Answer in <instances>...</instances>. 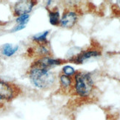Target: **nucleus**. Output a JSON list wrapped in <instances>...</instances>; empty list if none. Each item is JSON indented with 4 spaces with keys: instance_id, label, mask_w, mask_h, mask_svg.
I'll use <instances>...</instances> for the list:
<instances>
[{
    "instance_id": "f257e3e1",
    "label": "nucleus",
    "mask_w": 120,
    "mask_h": 120,
    "mask_svg": "<svg viewBox=\"0 0 120 120\" xmlns=\"http://www.w3.org/2000/svg\"><path fill=\"white\" fill-rule=\"evenodd\" d=\"M29 77L33 84L40 89H49L55 82V75L49 70L30 67Z\"/></svg>"
},
{
    "instance_id": "f03ea898",
    "label": "nucleus",
    "mask_w": 120,
    "mask_h": 120,
    "mask_svg": "<svg viewBox=\"0 0 120 120\" xmlns=\"http://www.w3.org/2000/svg\"><path fill=\"white\" fill-rule=\"evenodd\" d=\"M75 89L78 96L87 97L93 90L94 82L89 73L77 72L75 76Z\"/></svg>"
},
{
    "instance_id": "7ed1b4c3",
    "label": "nucleus",
    "mask_w": 120,
    "mask_h": 120,
    "mask_svg": "<svg viewBox=\"0 0 120 120\" xmlns=\"http://www.w3.org/2000/svg\"><path fill=\"white\" fill-rule=\"evenodd\" d=\"M21 92L16 86L0 80V99L2 101H10L17 97Z\"/></svg>"
},
{
    "instance_id": "20e7f679",
    "label": "nucleus",
    "mask_w": 120,
    "mask_h": 120,
    "mask_svg": "<svg viewBox=\"0 0 120 120\" xmlns=\"http://www.w3.org/2000/svg\"><path fill=\"white\" fill-rule=\"evenodd\" d=\"M63 63L62 60L52 58L50 57H41L37 60L33 62L31 67H35L41 69L49 70L52 68L59 66Z\"/></svg>"
},
{
    "instance_id": "39448f33",
    "label": "nucleus",
    "mask_w": 120,
    "mask_h": 120,
    "mask_svg": "<svg viewBox=\"0 0 120 120\" xmlns=\"http://www.w3.org/2000/svg\"><path fill=\"white\" fill-rule=\"evenodd\" d=\"M36 2L33 0H22L14 4L13 14L15 16H20L22 15L29 14L30 12L35 5Z\"/></svg>"
},
{
    "instance_id": "423d86ee",
    "label": "nucleus",
    "mask_w": 120,
    "mask_h": 120,
    "mask_svg": "<svg viewBox=\"0 0 120 120\" xmlns=\"http://www.w3.org/2000/svg\"><path fill=\"white\" fill-rule=\"evenodd\" d=\"M77 21V15L74 11L68 10L64 12L62 18L60 19V24L61 27L66 28H71L74 27Z\"/></svg>"
},
{
    "instance_id": "0eeeda50",
    "label": "nucleus",
    "mask_w": 120,
    "mask_h": 120,
    "mask_svg": "<svg viewBox=\"0 0 120 120\" xmlns=\"http://www.w3.org/2000/svg\"><path fill=\"white\" fill-rule=\"evenodd\" d=\"M100 55L101 52L97 50H86L77 54L73 58L70 59V60L73 61L74 63H77V64H82V63H83L88 59L100 56Z\"/></svg>"
},
{
    "instance_id": "6e6552de",
    "label": "nucleus",
    "mask_w": 120,
    "mask_h": 120,
    "mask_svg": "<svg viewBox=\"0 0 120 120\" xmlns=\"http://www.w3.org/2000/svg\"><path fill=\"white\" fill-rule=\"evenodd\" d=\"M19 49V46H13L10 44H5L2 46V54L4 56L11 57L13 56Z\"/></svg>"
},
{
    "instance_id": "1a4fd4ad",
    "label": "nucleus",
    "mask_w": 120,
    "mask_h": 120,
    "mask_svg": "<svg viewBox=\"0 0 120 120\" xmlns=\"http://www.w3.org/2000/svg\"><path fill=\"white\" fill-rule=\"evenodd\" d=\"M49 22L52 25L57 26L59 25L60 22V13L58 10H50L49 11Z\"/></svg>"
},
{
    "instance_id": "9d476101",
    "label": "nucleus",
    "mask_w": 120,
    "mask_h": 120,
    "mask_svg": "<svg viewBox=\"0 0 120 120\" xmlns=\"http://www.w3.org/2000/svg\"><path fill=\"white\" fill-rule=\"evenodd\" d=\"M48 34H49V31H45V32L34 35L33 37V39L36 43H38L39 44H45L46 42V38H47Z\"/></svg>"
},
{
    "instance_id": "9b49d317",
    "label": "nucleus",
    "mask_w": 120,
    "mask_h": 120,
    "mask_svg": "<svg viewBox=\"0 0 120 120\" xmlns=\"http://www.w3.org/2000/svg\"><path fill=\"white\" fill-rule=\"evenodd\" d=\"M60 84L62 88H69L71 85V79L69 76H66L63 75L60 77Z\"/></svg>"
},
{
    "instance_id": "f8f14e48",
    "label": "nucleus",
    "mask_w": 120,
    "mask_h": 120,
    "mask_svg": "<svg viewBox=\"0 0 120 120\" xmlns=\"http://www.w3.org/2000/svg\"><path fill=\"white\" fill-rule=\"evenodd\" d=\"M63 72H64V75H66V76H69V77H71L72 75H75V70L73 67L70 66H66L63 68L62 69Z\"/></svg>"
},
{
    "instance_id": "ddd939ff",
    "label": "nucleus",
    "mask_w": 120,
    "mask_h": 120,
    "mask_svg": "<svg viewBox=\"0 0 120 120\" xmlns=\"http://www.w3.org/2000/svg\"><path fill=\"white\" fill-rule=\"evenodd\" d=\"M29 19H30V15L29 14L20 15V16H19L16 19L17 24H24V25H26V24H27V23L28 22Z\"/></svg>"
},
{
    "instance_id": "4468645a",
    "label": "nucleus",
    "mask_w": 120,
    "mask_h": 120,
    "mask_svg": "<svg viewBox=\"0 0 120 120\" xmlns=\"http://www.w3.org/2000/svg\"><path fill=\"white\" fill-rule=\"evenodd\" d=\"M25 26L24 24H17L16 26H15V27L13 28V30H11L12 32H17V31H19L21 30H22L25 27Z\"/></svg>"
},
{
    "instance_id": "2eb2a0df",
    "label": "nucleus",
    "mask_w": 120,
    "mask_h": 120,
    "mask_svg": "<svg viewBox=\"0 0 120 120\" xmlns=\"http://www.w3.org/2000/svg\"><path fill=\"white\" fill-rule=\"evenodd\" d=\"M2 106H3V101L0 99V108L2 107Z\"/></svg>"
}]
</instances>
